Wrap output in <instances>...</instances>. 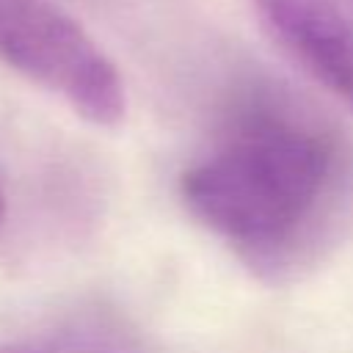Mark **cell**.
<instances>
[{
  "label": "cell",
  "mask_w": 353,
  "mask_h": 353,
  "mask_svg": "<svg viewBox=\"0 0 353 353\" xmlns=\"http://www.w3.org/2000/svg\"><path fill=\"white\" fill-rule=\"evenodd\" d=\"M336 168L334 141L292 108L245 105L218 146L182 171L185 207L215 234L273 251L314 218Z\"/></svg>",
  "instance_id": "cell-1"
},
{
  "label": "cell",
  "mask_w": 353,
  "mask_h": 353,
  "mask_svg": "<svg viewBox=\"0 0 353 353\" xmlns=\"http://www.w3.org/2000/svg\"><path fill=\"white\" fill-rule=\"evenodd\" d=\"M0 61L97 127H116L127 113L119 69L52 0H0Z\"/></svg>",
  "instance_id": "cell-2"
},
{
  "label": "cell",
  "mask_w": 353,
  "mask_h": 353,
  "mask_svg": "<svg viewBox=\"0 0 353 353\" xmlns=\"http://www.w3.org/2000/svg\"><path fill=\"white\" fill-rule=\"evenodd\" d=\"M276 41L323 88L353 108V22L334 0H256Z\"/></svg>",
  "instance_id": "cell-3"
},
{
  "label": "cell",
  "mask_w": 353,
  "mask_h": 353,
  "mask_svg": "<svg viewBox=\"0 0 353 353\" xmlns=\"http://www.w3.org/2000/svg\"><path fill=\"white\" fill-rule=\"evenodd\" d=\"M0 353H141V350L124 331L113 325L83 323V325L58 328L52 334L6 342L0 345Z\"/></svg>",
  "instance_id": "cell-4"
},
{
  "label": "cell",
  "mask_w": 353,
  "mask_h": 353,
  "mask_svg": "<svg viewBox=\"0 0 353 353\" xmlns=\"http://www.w3.org/2000/svg\"><path fill=\"white\" fill-rule=\"evenodd\" d=\"M3 212H6V196H3V182H0V221H3Z\"/></svg>",
  "instance_id": "cell-5"
}]
</instances>
